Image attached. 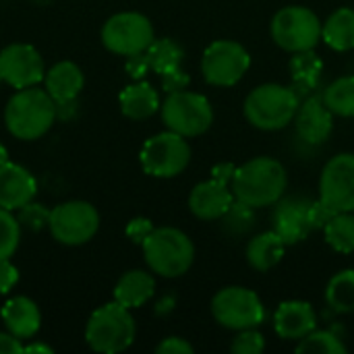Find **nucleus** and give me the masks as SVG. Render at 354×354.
Segmentation results:
<instances>
[{
  "label": "nucleus",
  "instance_id": "7",
  "mask_svg": "<svg viewBox=\"0 0 354 354\" xmlns=\"http://www.w3.org/2000/svg\"><path fill=\"white\" fill-rule=\"evenodd\" d=\"M162 120L168 131H174L183 137H199L209 131L214 122V108L209 100L201 93L180 89L168 93L162 104Z\"/></svg>",
  "mask_w": 354,
  "mask_h": 354
},
{
  "label": "nucleus",
  "instance_id": "16",
  "mask_svg": "<svg viewBox=\"0 0 354 354\" xmlns=\"http://www.w3.org/2000/svg\"><path fill=\"white\" fill-rule=\"evenodd\" d=\"M297 135L309 145H322L334 131V114L319 97H309L299 104L295 114Z\"/></svg>",
  "mask_w": 354,
  "mask_h": 354
},
{
  "label": "nucleus",
  "instance_id": "27",
  "mask_svg": "<svg viewBox=\"0 0 354 354\" xmlns=\"http://www.w3.org/2000/svg\"><path fill=\"white\" fill-rule=\"evenodd\" d=\"M326 243L342 255L354 253V212H340L324 228Z\"/></svg>",
  "mask_w": 354,
  "mask_h": 354
},
{
  "label": "nucleus",
  "instance_id": "41",
  "mask_svg": "<svg viewBox=\"0 0 354 354\" xmlns=\"http://www.w3.org/2000/svg\"><path fill=\"white\" fill-rule=\"evenodd\" d=\"M127 58H129V60H127V71H129V75L135 77V79H141V77L147 73V68H149V62H147L145 52L135 54V56H127Z\"/></svg>",
  "mask_w": 354,
  "mask_h": 354
},
{
  "label": "nucleus",
  "instance_id": "39",
  "mask_svg": "<svg viewBox=\"0 0 354 354\" xmlns=\"http://www.w3.org/2000/svg\"><path fill=\"white\" fill-rule=\"evenodd\" d=\"M158 354H193V346L180 338V336H170L166 340H162L156 348Z\"/></svg>",
  "mask_w": 354,
  "mask_h": 354
},
{
  "label": "nucleus",
  "instance_id": "38",
  "mask_svg": "<svg viewBox=\"0 0 354 354\" xmlns=\"http://www.w3.org/2000/svg\"><path fill=\"white\" fill-rule=\"evenodd\" d=\"M151 230H153L151 220H147V218H135V220H131L129 226H127V236H129L133 243L143 245V241L151 234Z\"/></svg>",
  "mask_w": 354,
  "mask_h": 354
},
{
  "label": "nucleus",
  "instance_id": "5",
  "mask_svg": "<svg viewBox=\"0 0 354 354\" xmlns=\"http://www.w3.org/2000/svg\"><path fill=\"white\" fill-rule=\"evenodd\" d=\"M135 332L137 328L131 309L114 301L91 313L85 328V340L95 353L116 354L133 344Z\"/></svg>",
  "mask_w": 354,
  "mask_h": 354
},
{
  "label": "nucleus",
  "instance_id": "15",
  "mask_svg": "<svg viewBox=\"0 0 354 354\" xmlns=\"http://www.w3.org/2000/svg\"><path fill=\"white\" fill-rule=\"evenodd\" d=\"M272 230L286 243V247L303 243L313 230L309 222V201L282 197L272 214Z\"/></svg>",
  "mask_w": 354,
  "mask_h": 354
},
{
  "label": "nucleus",
  "instance_id": "30",
  "mask_svg": "<svg viewBox=\"0 0 354 354\" xmlns=\"http://www.w3.org/2000/svg\"><path fill=\"white\" fill-rule=\"evenodd\" d=\"M324 104L330 108L334 116H354V75H346L336 79L326 91H324Z\"/></svg>",
  "mask_w": 354,
  "mask_h": 354
},
{
  "label": "nucleus",
  "instance_id": "42",
  "mask_svg": "<svg viewBox=\"0 0 354 354\" xmlns=\"http://www.w3.org/2000/svg\"><path fill=\"white\" fill-rule=\"evenodd\" d=\"M23 353V344L21 338L12 336L10 332H0V354H21Z\"/></svg>",
  "mask_w": 354,
  "mask_h": 354
},
{
  "label": "nucleus",
  "instance_id": "12",
  "mask_svg": "<svg viewBox=\"0 0 354 354\" xmlns=\"http://www.w3.org/2000/svg\"><path fill=\"white\" fill-rule=\"evenodd\" d=\"M48 228L58 243L77 247L95 236L100 228V214L87 201L60 203L50 212Z\"/></svg>",
  "mask_w": 354,
  "mask_h": 354
},
{
  "label": "nucleus",
  "instance_id": "24",
  "mask_svg": "<svg viewBox=\"0 0 354 354\" xmlns=\"http://www.w3.org/2000/svg\"><path fill=\"white\" fill-rule=\"evenodd\" d=\"M284 251H286V243L274 230H268L249 241L247 261L257 272H270L282 261Z\"/></svg>",
  "mask_w": 354,
  "mask_h": 354
},
{
  "label": "nucleus",
  "instance_id": "31",
  "mask_svg": "<svg viewBox=\"0 0 354 354\" xmlns=\"http://www.w3.org/2000/svg\"><path fill=\"white\" fill-rule=\"evenodd\" d=\"M297 353H317V354H346V346L338 334L330 330H313L309 336L299 340Z\"/></svg>",
  "mask_w": 354,
  "mask_h": 354
},
{
  "label": "nucleus",
  "instance_id": "9",
  "mask_svg": "<svg viewBox=\"0 0 354 354\" xmlns=\"http://www.w3.org/2000/svg\"><path fill=\"white\" fill-rule=\"evenodd\" d=\"M141 168L156 178H174L183 174L191 162V147L187 137L164 131L149 137L139 153Z\"/></svg>",
  "mask_w": 354,
  "mask_h": 354
},
{
  "label": "nucleus",
  "instance_id": "44",
  "mask_svg": "<svg viewBox=\"0 0 354 354\" xmlns=\"http://www.w3.org/2000/svg\"><path fill=\"white\" fill-rule=\"evenodd\" d=\"M23 353H52V348L48 344H29V346H23Z\"/></svg>",
  "mask_w": 354,
  "mask_h": 354
},
{
  "label": "nucleus",
  "instance_id": "3",
  "mask_svg": "<svg viewBox=\"0 0 354 354\" xmlns=\"http://www.w3.org/2000/svg\"><path fill=\"white\" fill-rule=\"evenodd\" d=\"M301 95L280 83H263L255 87L243 104L245 118L259 131H280L295 120Z\"/></svg>",
  "mask_w": 354,
  "mask_h": 354
},
{
  "label": "nucleus",
  "instance_id": "35",
  "mask_svg": "<svg viewBox=\"0 0 354 354\" xmlns=\"http://www.w3.org/2000/svg\"><path fill=\"white\" fill-rule=\"evenodd\" d=\"M19 224L27 230H41L50 224V212L41 205V203H27L19 209Z\"/></svg>",
  "mask_w": 354,
  "mask_h": 354
},
{
  "label": "nucleus",
  "instance_id": "20",
  "mask_svg": "<svg viewBox=\"0 0 354 354\" xmlns=\"http://www.w3.org/2000/svg\"><path fill=\"white\" fill-rule=\"evenodd\" d=\"M0 315H2V322L6 326V330L12 336L21 338V340H27V338L35 336L37 330H39V322H41L39 309L27 297H15V299H10L2 307Z\"/></svg>",
  "mask_w": 354,
  "mask_h": 354
},
{
  "label": "nucleus",
  "instance_id": "34",
  "mask_svg": "<svg viewBox=\"0 0 354 354\" xmlns=\"http://www.w3.org/2000/svg\"><path fill=\"white\" fill-rule=\"evenodd\" d=\"M230 351L234 354H261L266 351V338L257 328L241 330L230 342Z\"/></svg>",
  "mask_w": 354,
  "mask_h": 354
},
{
  "label": "nucleus",
  "instance_id": "22",
  "mask_svg": "<svg viewBox=\"0 0 354 354\" xmlns=\"http://www.w3.org/2000/svg\"><path fill=\"white\" fill-rule=\"evenodd\" d=\"M160 108L162 106L158 91L145 81L124 87L120 93V110L131 120H145L153 116Z\"/></svg>",
  "mask_w": 354,
  "mask_h": 354
},
{
  "label": "nucleus",
  "instance_id": "37",
  "mask_svg": "<svg viewBox=\"0 0 354 354\" xmlns=\"http://www.w3.org/2000/svg\"><path fill=\"white\" fill-rule=\"evenodd\" d=\"M162 77V87L166 93H174V91H180V89H187V85L191 83V77L180 68H174V71H168Z\"/></svg>",
  "mask_w": 354,
  "mask_h": 354
},
{
  "label": "nucleus",
  "instance_id": "18",
  "mask_svg": "<svg viewBox=\"0 0 354 354\" xmlns=\"http://www.w3.org/2000/svg\"><path fill=\"white\" fill-rule=\"evenodd\" d=\"M317 328V313L307 301H284L274 313V330L282 340H303Z\"/></svg>",
  "mask_w": 354,
  "mask_h": 354
},
{
  "label": "nucleus",
  "instance_id": "23",
  "mask_svg": "<svg viewBox=\"0 0 354 354\" xmlns=\"http://www.w3.org/2000/svg\"><path fill=\"white\" fill-rule=\"evenodd\" d=\"M153 292H156L153 276L141 270H133V272H127L118 280L114 288V301L127 309H135V307L145 305L153 297Z\"/></svg>",
  "mask_w": 354,
  "mask_h": 354
},
{
  "label": "nucleus",
  "instance_id": "17",
  "mask_svg": "<svg viewBox=\"0 0 354 354\" xmlns=\"http://www.w3.org/2000/svg\"><path fill=\"white\" fill-rule=\"evenodd\" d=\"M232 201H234V193L230 185L209 178L193 187L189 195V209L195 218L212 222V220H220L228 212Z\"/></svg>",
  "mask_w": 354,
  "mask_h": 354
},
{
  "label": "nucleus",
  "instance_id": "21",
  "mask_svg": "<svg viewBox=\"0 0 354 354\" xmlns=\"http://www.w3.org/2000/svg\"><path fill=\"white\" fill-rule=\"evenodd\" d=\"M44 79H46V91L52 95V100L56 104L77 100V95L83 89V83H85L81 68L68 60L54 64Z\"/></svg>",
  "mask_w": 354,
  "mask_h": 354
},
{
  "label": "nucleus",
  "instance_id": "28",
  "mask_svg": "<svg viewBox=\"0 0 354 354\" xmlns=\"http://www.w3.org/2000/svg\"><path fill=\"white\" fill-rule=\"evenodd\" d=\"M145 56H147L149 68L156 71L158 75H164L168 71L180 68L185 52L174 39L162 37V39H153V44L145 50Z\"/></svg>",
  "mask_w": 354,
  "mask_h": 354
},
{
  "label": "nucleus",
  "instance_id": "19",
  "mask_svg": "<svg viewBox=\"0 0 354 354\" xmlns=\"http://www.w3.org/2000/svg\"><path fill=\"white\" fill-rule=\"evenodd\" d=\"M37 185L29 170L19 164H2L0 166V207L15 212L27 205L35 197Z\"/></svg>",
  "mask_w": 354,
  "mask_h": 354
},
{
  "label": "nucleus",
  "instance_id": "2",
  "mask_svg": "<svg viewBox=\"0 0 354 354\" xmlns=\"http://www.w3.org/2000/svg\"><path fill=\"white\" fill-rule=\"evenodd\" d=\"M56 116V102L46 89H37L35 85L17 91L4 110L8 133L23 141H33L46 135Z\"/></svg>",
  "mask_w": 354,
  "mask_h": 354
},
{
  "label": "nucleus",
  "instance_id": "43",
  "mask_svg": "<svg viewBox=\"0 0 354 354\" xmlns=\"http://www.w3.org/2000/svg\"><path fill=\"white\" fill-rule=\"evenodd\" d=\"M234 172H236V166H234V164H228V162H224V164H216V166H214V170H212V178H216V180H220V183L230 185V183H232V178H234Z\"/></svg>",
  "mask_w": 354,
  "mask_h": 354
},
{
  "label": "nucleus",
  "instance_id": "45",
  "mask_svg": "<svg viewBox=\"0 0 354 354\" xmlns=\"http://www.w3.org/2000/svg\"><path fill=\"white\" fill-rule=\"evenodd\" d=\"M6 162H8V151H6V147L0 143V166L6 164Z\"/></svg>",
  "mask_w": 354,
  "mask_h": 354
},
{
  "label": "nucleus",
  "instance_id": "4",
  "mask_svg": "<svg viewBox=\"0 0 354 354\" xmlns=\"http://www.w3.org/2000/svg\"><path fill=\"white\" fill-rule=\"evenodd\" d=\"M141 247L149 270L162 278H180L195 261V245L178 228H153Z\"/></svg>",
  "mask_w": 354,
  "mask_h": 354
},
{
  "label": "nucleus",
  "instance_id": "29",
  "mask_svg": "<svg viewBox=\"0 0 354 354\" xmlns=\"http://www.w3.org/2000/svg\"><path fill=\"white\" fill-rule=\"evenodd\" d=\"M326 301L336 313H354V270H342L326 286Z\"/></svg>",
  "mask_w": 354,
  "mask_h": 354
},
{
  "label": "nucleus",
  "instance_id": "11",
  "mask_svg": "<svg viewBox=\"0 0 354 354\" xmlns=\"http://www.w3.org/2000/svg\"><path fill=\"white\" fill-rule=\"evenodd\" d=\"M156 39L151 21L141 12H118L102 27L104 46L120 56H135L145 52Z\"/></svg>",
  "mask_w": 354,
  "mask_h": 354
},
{
  "label": "nucleus",
  "instance_id": "36",
  "mask_svg": "<svg viewBox=\"0 0 354 354\" xmlns=\"http://www.w3.org/2000/svg\"><path fill=\"white\" fill-rule=\"evenodd\" d=\"M334 209L330 205H326L322 199L319 201H309V222L313 230H324L326 224L334 218Z\"/></svg>",
  "mask_w": 354,
  "mask_h": 354
},
{
  "label": "nucleus",
  "instance_id": "40",
  "mask_svg": "<svg viewBox=\"0 0 354 354\" xmlns=\"http://www.w3.org/2000/svg\"><path fill=\"white\" fill-rule=\"evenodd\" d=\"M17 282H19V272H17V268H15L8 259L0 261V295H6Z\"/></svg>",
  "mask_w": 354,
  "mask_h": 354
},
{
  "label": "nucleus",
  "instance_id": "6",
  "mask_svg": "<svg viewBox=\"0 0 354 354\" xmlns=\"http://www.w3.org/2000/svg\"><path fill=\"white\" fill-rule=\"evenodd\" d=\"M322 27L319 17L301 4L282 6L270 23L272 39L290 54L313 50L322 41Z\"/></svg>",
  "mask_w": 354,
  "mask_h": 354
},
{
  "label": "nucleus",
  "instance_id": "32",
  "mask_svg": "<svg viewBox=\"0 0 354 354\" xmlns=\"http://www.w3.org/2000/svg\"><path fill=\"white\" fill-rule=\"evenodd\" d=\"M253 212H255V207L234 199L232 205L228 207V212L220 218L224 230L230 232V234H247L255 224V214Z\"/></svg>",
  "mask_w": 354,
  "mask_h": 354
},
{
  "label": "nucleus",
  "instance_id": "1",
  "mask_svg": "<svg viewBox=\"0 0 354 354\" xmlns=\"http://www.w3.org/2000/svg\"><path fill=\"white\" fill-rule=\"evenodd\" d=\"M288 187V174L280 160L270 156H259L236 168L230 189L234 199L251 207L276 205Z\"/></svg>",
  "mask_w": 354,
  "mask_h": 354
},
{
  "label": "nucleus",
  "instance_id": "26",
  "mask_svg": "<svg viewBox=\"0 0 354 354\" xmlns=\"http://www.w3.org/2000/svg\"><path fill=\"white\" fill-rule=\"evenodd\" d=\"M322 71H324V60L313 50L297 52L290 58V75H292V81L297 83V87L301 91L315 89L319 83Z\"/></svg>",
  "mask_w": 354,
  "mask_h": 354
},
{
  "label": "nucleus",
  "instance_id": "33",
  "mask_svg": "<svg viewBox=\"0 0 354 354\" xmlns=\"http://www.w3.org/2000/svg\"><path fill=\"white\" fill-rule=\"evenodd\" d=\"M21 241L19 220L4 207H0V261L10 259Z\"/></svg>",
  "mask_w": 354,
  "mask_h": 354
},
{
  "label": "nucleus",
  "instance_id": "13",
  "mask_svg": "<svg viewBox=\"0 0 354 354\" xmlns=\"http://www.w3.org/2000/svg\"><path fill=\"white\" fill-rule=\"evenodd\" d=\"M319 199L336 214L354 212V153H338L324 166Z\"/></svg>",
  "mask_w": 354,
  "mask_h": 354
},
{
  "label": "nucleus",
  "instance_id": "10",
  "mask_svg": "<svg viewBox=\"0 0 354 354\" xmlns=\"http://www.w3.org/2000/svg\"><path fill=\"white\" fill-rule=\"evenodd\" d=\"M251 66V56L245 46L234 39L212 41L201 56V73L209 85L232 87Z\"/></svg>",
  "mask_w": 354,
  "mask_h": 354
},
{
  "label": "nucleus",
  "instance_id": "25",
  "mask_svg": "<svg viewBox=\"0 0 354 354\" xmlns=\"http://www.w3.org/2000/svg\"><path fill=\"white\" fill-rule=\"evenodd\" d=\"M322 39L336 52L354 50V8L342 6L334 10L322 27Z\"/></svg>",
  "mask_w": 354,
  "mask_h": 354
},
{
  "label": "nucleus",
  "instance_id": "14",
  "mask_svg": "<svg viewBox=\"0 0 354 354\" xmlns=\"http://www.w3.org/2000/svg\"><path fill=\"white\" fill-rule=\"evenodd\" d=\"M46 77L44 58L29 44H10L0 52V79L15 89L37 85Z\"/></svg>",
  "mask_w": 354,
  "mask_h": 354
},
{
  "label": "nucleus",
  "instance_id": "8",
  "mask_svg": "<svg viewBox=\"0 0 354 354\" xmlns=\"http://www.w3.org/2000/svg\"><path fill=\"white\" fill-rule=\"evenodd\" d=\"M214 319L232 332L259 328L266 319V307L255 290L245 286H226L212 299Z\"/></svg>",
  "mask_w": 354,
  "mask_h": 354
}]
</instances>
